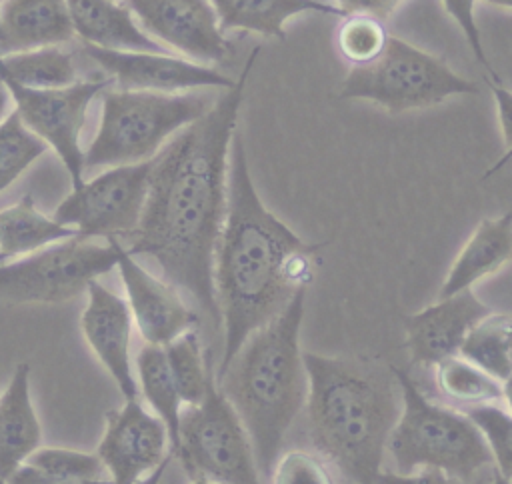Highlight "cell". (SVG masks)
Masks as SVG:
<instances>
[{"mask_svg":"<svg viewBox=\"0 0 512 484\" xmlns=\"http://www.w3.org/2000/svg\"><path fill=\"white\" fill-rule=\"evenodd\" d=\"M258 52L256 46L248 54L236 84L152 158L144 208L126 248L132 256L152 258L164 280L188 292L214 328L220 310L212 268L226 214L228 156Z\"/></svg>","mask_w":512,"mask_h":484,"instance_id":"obj_1","label":"cell"},{"mask_svg":"<svg viewBox=\"0 0 512 484\" xmlns=\"http://www.w3.org/2000/svg\"><path fill=\"white\" fill-rule=\"evenodd\" d=\"M322 244L304 242L260 200L242 134L236 130L228 156V194L214 248V294L224 326V368L242 342L276 318L314 276ZM218 368V370H220Z\"/></svg>","mask_w":512,"mask_h":484,"instance_id":"obj_2","label":"cell"},{"mask_svg":"<svg viewBox=\"0 0 512 484\" xmlns=\"http://www.w3.org/2000/svg\"><path fill=\"white\" fill-rule=\"evenodd\" d=\"M308 430L316 450L356 484H374L400 414L398 382L380 364L302 354Z\"/></svg>","mask_w":512,"mask_h":484,"instance_id":"obj_3","label":"cell"},{"mask_svg":"<svg viewBox=\"0 0 512 484\" xmlns=\"http://www.w3.org/2000/svg\"><path fill=\"white\" fill-rule=\"evenodd\" d=\"M306 288L268 324L254 330L224 368L216 388L240 418L260 478L268 480L284 438L306 402V370L300 350Z\"/></svg>","mask_w":512,"mask_h":484,"instance_id":"obj_4","label":"cell"},{"mask_svg":"<svg viewBox=\"0 0 512 484\" xmlns=\"http://www.w3.org/2000/svg\"><path fill=\"white\" fill-rule=\"evenodd\" d=\"M402 406L386 450L400 474L436 468L464 482L494 464L478 428L464 416L428 400L404 370L392 368Z\"/></svg>","mask_w":512,"mask_h":484,"instance_id":"obj_5","label":"cell"},{"mask_svg":"<svg viewBox=\"0 0 512 484\" xmlns=\"http://www.w3.org/2000/svg\"><path fill=\"white\" fill-rule=\"evenodd\" d=\"M208 108L210 100L192 92L104 90L100 126L84 152V168L152 160L170 136Z\"/></svg>","mask_w":512,"mask_h":484,"instance_id":"obj_6","label":"cell"},{"mask_svg":"<svg viewBox=\"0 0 512 484\" xmlns=\"http://www.w3.org/2000/svg\"><path fill=\"white\" fill-rule=\"evenodd\" d=\"M478 92L476 82L454 72L438 56L388 34L382 52L372 62L350 68L336 96L368 100L390 114H404Z\"/></svg>","mask_w":512,"mask_h":484,"instance_id":"obj_7","label":"cell"},{"mask_svg":"<svg viewBox=\"0 0 512 484\" xmlns=\"http://www.w3.org/2000/svg\"><path fill=\"white\" fill-rule=\"evenodd\" d=\"M174 456L180 458L190 480L262 484L250 438L214 378L198 404L180 408Z\"/></svg>","mask_w":512,"mask_h":484,"instance_id":"obj_8","label":"cell"},{"mask_svg":"<svg viewBox=\"0 0 512 484\" xmlns=\"http://www.w3.org/2000/svg\"><path fill=\"white\" fill-rule=\"evenodd\" d=\"M118 240L98 244L72 236L48 244L24 258L0 264V300L10 304H60L82 292L102 274L116 268Z\"/></svg>","mask_w":512,"mask_h":484,"instance_id":"obj_9","label":"cell"},{"mask_svg":"<svg viewBox=\"0 0 512 484\" xmlns=\"http://www.w3.org/2000/svg\"><path fill=\"white\" fill-rule=\"evenodd\" d=\"M152 160L110 166L58 204L54 220L76 230L80 238H128L140 220Z\"/></svg>","mask_w":512,"mask_h":484,"instance_id":"obj_10","label":"cell"},{"mask_svg":"<svg viewBox=\"0 0 512 484\" xmlns=\"http://www.w3.org/2000/svg\"><path fill=\"white\" fill-rule=\"evenodd\" d=\"M0 82L6 86L16 104L22 124L38 136L62 160L70 174L72 188L82 184L84 152L80 148V132L86 122L90 102L102 94L112 82L108 78L74 82L64 88H26L14 82L0 66Z\"/></svg>","mask_w":512,"mask_h":484,"instance_id":"obj_11","label":"cell"},{"mask_svg":"<svg viewBox=\"0 0 512 484\" xmlns=\"http://www.w3.org/2000/svg\"><path fill=\"white\" fill-rule=\"evenodd\" d=\"M126 4L146 34L198 64L224 62L232 54L210 0H126Z\"/></svg>","mask_w":512,"mask_h":484,"instance_id":"obj_12","label":"cell"},{"mask_svg":"<svg viewBox=\"0 0 512 484\" xmlns=\"http://www.w3.org/2000/svg\"><path fill=\"white\" fill-rule=\"evenodd\" d=\"M166 450H170V442L164 422L136 398L106 414L96 456L112 484H136L170 456Z\"/></svg>","mask_w":512,"mask_h":484,"instance_id":"obj_13","label":"cell"},{"mask_svg":"<svg viewBox=\"0 0 512 484\" xmlns=\"http://www.w3.org/2000/svg\"><path fill=\"white\" fill-rule=\"evenodd\" d=\"M84 54L94 60L120 90L174 94L192 88L226 90L236 84V78H230L212 66L176 58L166 52L108 50L86 44Z\"/></svg>","mask_w":512,"mask_h":484,"instance_id":"obj_14","label":"cell"},{"mask_svg":"<svg viewBox=\"0 0 512 484\" xmlns=\"http://www.w3.org/2000/svg\"><path fill=\"white\" fill-rule=\"evenodd\" d=\"M116 252V268L120 270L128 296L126 304L130 308L132 322L138 326L146 344L166 346L182 332L196 328L198 314L188 308L176 286L142 268L134 256L126 252L120 240Z\"/></svg>","mask_w":512,"mask_h":484,"instance_id":"obj_15","label":"cell"},{"mask_svg":"<svg viewBox=\"0 0 512 484\" xmlns=\"http://www.w3.org/2000/svg\"><path fill=\"white\" fill-rule=\"evenodd\" d=\"M88 304L82 312V334L108 370L124 400L138 398V384L130 366V338H132V314L124 298L108 290L98 280H92L86 288Z\"/></svg>","mask_w":512,"mask_h":484,"instance_id":"obj_16","label":"cell"},{"mask_svg":"<svg viewBox=\"0 0 512 484\" xmlns=\"http://www.w3.org/2000/svg\"><path fill=\"white\" fill-rule=\"evenodd\" d=\"M492 310L470 290H462L406 318V346L414 364L434 366L458 354L468 330Z\"/></svg>","mask_w":512,"mask_h":484,"instance_id":"obj_17","label":"cell"},{"mask_svg":"<svg viewBox=\"0 0 512 484\" xmlns=\"http://www.w3.org/2000/svg\"><path fill=\"white\" fill-rule=\"evenodd\" d=\"M74 36L64 0H4L0 4V54L58 46Z\"/></svg>","mask_w":512,"mask_h":484,"instance_id":"obj_18","label":"cell"},{"mask_svg":"<svg viewBox=\"0 0 512 484\" xmlns=\"http://www.w3.org/2000/svg\"><path fill=\"white\" fill-rule=\"evenodd\" d=\"M42 428L30 398V366L16 364L0 394V484L40 448Z\"/></svg>","mask_w":512,"mask_h":484,"instance_id":"obj_19","label":"cell"},{"mask_svg":"<svg viewBox=\"0 0 512 484\" xmlns=\"http://www.w3.org/2000/svg\"><path fill=\"white\" fill-rule=\"evenodd\" d=\"M512 252V214L506 212L498 218L482 220L462 250L458 252L444 284L440 286L438 300L470 290L476 282L500 272Z\"/></svg>","mask_w":512,"mask_h":484,"instance_id":"obj_20","label":"cell"},{"mask_svg":"<svg viewBox=\"0 0 512 484\" xmlns=\"http://www.w3.org/2000/svg\"><path fill=\"white\" fill-rule=\"evenodd\" d=\"M74 34L86 44L108 50L164 52V48L136 24L132 12L114 0H64Z\"/></svg>","mask_w":512,"mask_h":484,"instance_id":"obj_21","label":"cell"},{"mask_svg":"<svg viewBox=\"0 0 512 484\" xmlns=\"http://www.w3.org/2000/svg\"><path fill=\"white\" fill-rule=\"evenodd\" d=\"M218 24L224 30H242L272 40H286V20L296 14H346L330 2L322 0H210Z\"/></svg>","mask_w":512,"mask_h":484,"instance_id":"obj_22","label":"cell"},{"mask_svg":"<svg viewBox=\"0 0 512 484\" xmlns=\"http://www.w3.org/2000/svg\"><path fill=\"white\" fill-rule=\"evenodd\" d=\"M72 236H78L76 230L44 216L30 194L0 210V260L26 256Z\"/></svg>","mask_w":512,"mask_h":484,"instance_id":"obj_23","label":"cell"},{"mask_svg":"<svg viewBox=\"0 0 512 484\" xmlns=\"http://www.w3.org/2000/svg\"><path fill=\"white\" fill-rule=\"evenodd\" d=\"M136 370L146 402L152 406L154 414L164 422L168 430L170 456H174L178 448V420L182 402L176 392L164 348L154 344L142 346L136 356Z\"/></svg>","mask_w":512,"mask_h":484,"instance_id":"obj_24","label":"cell"},{"mask_svg":"<svg viewBox=\"0 0 512 484\" xmlns=\"http://www.w3.org/2000/svg\"><path fill=\"white\" fill-rule=\"evenodd\" d=\"M510 328L512 320L508 314H486L468 330L458 348V356L472 362L498 382L508 384L512 372Z\"/></svg>","mask_w":512,"mask_h":484,"instance_id":"obj_25","label":"cell"},{"mask_svg":"<svg viewBox=\"0 0 512 484\" xmlns=\"http://www.w3.org/2000/svg\"><path fill=\"white\" fill-rule=\"evenodd\" d=\"M0 66L14 82L26 88L50 90L76 82V66L72 56L58 46L0 56Z\"/></svg>","mask_w":512,"mask_h":484,"instance_id":"obj_26","label":"cell"},{"mask_svg":"<svg viewBox=\"0 0 512 484\" xmlns=\"http://www.w3.org/2000/svg\"><path fill=\"white\" fill-rule=\"evenodd\" d=\"M434 380L438 390L458 404L476 406L506 398V384L458 354L434 364Z\"/></svg>","mask_w":512,"mask_h":484,"instance_id":"obj_27","label":"cell"},{"mask_svg":"<svg viewBox=\"0 0 512 484\" xmlns=\"http://www.w3.org/2000/svg\"><path fill=\"white\" fill-rule=\"evenodd\" d=\"M164 348L170 374L174 378L176 392L184 406L198 404L214 378L210 372V362H206L202 344L198 340L196 328H190L168 342Z\"/></svg>","mask_w":512,"mask_h":484,"instance_id":"obj_28","label":"cell"},{"mask_svg":"<svg viewBox=\"0 0 512 484\" xmlns=\"http://www.w3.org/2000/svg\"><path fill=\"white\" fill-rule=\"evenodd\" d=\"M46 144L34 136L16 112L0 122V192L20 178L42 154Z\"/></svg>","mask_w":512,"mask_h":484,"instance_id":"obj_29","label":"cell"},{"mask_svg":"<svg viewBox=\"0 0 512 484\" xmlns=\"http://www.w3.org/2000/svg\"><path fill=\"white\" fill-rule=\"evenodd\" d=\"M388 32L384 22L370 14H348L336 32V46L352 66L372 62L384 48Z\"/></svg>","mask_w":512,"mask_h":484,"instance_id":"obj_30","label":"cell"},{"mask_svg":"<svg viewBox=\"0 0 512 484\" xmlns=\"http://www.w3.org/2000/svg\"><path fill=\"white\" fill-rule=\"evenodd\" d=\"M464 416L478 428L486 446L490 448L496 470L510 478L512 476V418L506 408L496 402L468 406Z\"/></svg>","mask_w":512,"mask_h":484,"instance_id":"obj_31","label":"cell"},{"mask_svg":"<svg viewBox=\"0 0 512 484\" xmlns=\"http://www.w3.org/2000/svg\"><path fill=\"white\" fill-rule=\"evenodd\" d=\"M26 464L50 476L74 482L102 480L104 474V466L96 454H86L70 448H36L28 456Z\"/></svg>","mask_w":512,"mask_h":484,"instance_id":"obj_32","label":"cell"},{"mask_svg":"<svg viewBox=\"0 0 512 484\" xmlns=\"http://www.w3.org/2000/svg\"><path fill=\"white\" fill-rule=\"evenodd\" d=\"M270 484H334L328 466L314 454L304 450H290L272 466Z\"/></svg>","mask_w":512,"mask_h":484,"instance_id":"obj_33","label":"cell"},{"mask_svg":"<svg viewBox=\"0 0 512 484\" xmlns=\"http://www.w3.org/2000/svg\"><path fill=\"white\" fill-rule=\"evenodd\" d=\"M446 12L454 18V22L460 26L462 34L466 36L472 54L476 56L478 64H482V68L490 74V80H498L500 76L492 70L484 46H482V36H480V28L476 22V0H442Z\"/></svg>","mask_w":512,"mask_h":484,"instance_id":"obj_34","label":"cell"},{"mask_svg":"<svg viewBox=\"0 0 512 484\" xmlns=\"http://www.w3.org/2000/svg\"><path fill=\"white\" fill-rule=\"evenodd\" d=\"M374 484H470L460 478H454L436 468H420L418 472H380Z\"/></svg>","mask_w":512,"mask_h":484,"instance_id":"obj_35","label":"cell"},{"mask_svg":"<svg viewBox=\"0 0 512 484\" xmlns=\"http://www.w3.org/2000/svg\"><path fill=\"white\" fill-rule=\"evenodd\" d=\"M492 96H494V104H496V112H498V124H500V134H502V142L506 148V154L512 148V94L510 90L502 84V80H486Z\"/></svg>","mask_w":512,"mask_h":484,"instance_id":"obj_36","label":"cell"},{"mask_svg":"<svg viewBox=\"0 0 512 484\" xmlns=\"http://www.w3.org/2000/svg\"><path fill=\"white\" fill-rule=\"evenodd\" d=\"M404 0H336V6L348 14H370L386 22Z\"/></svg>","mask_w":512,"mask_h":484,"instance_id":"obj_37","label":"cell"},{"mask_svg":"<svg viewBox=\"0 0 512 484\" xmlns=\"http://www.w3.org/2000/svg\"><path fill=\"white\" fill-rule=\"evenodd\" d=\"M4 484H112L110 480H92V482H74V480H62L56 476H50L30 464L18 466Z\"/></svg>","mask_w":512,"mask_h":484,"instance_id":"obj_38","label":"cell"},{"mask_svg":"<svg viewBox=\"0 0 512 484\" xmlns=\"http://www.w3.org/2000/svg\"><path fill=\"white\" fill-rule=\"evenodd\" d=\"M170 458L172 456H168L160 466H156L150 474H146L144 478H140L136 484H160V480H162V474H164V470H166V466H168V462H170Z\"/></svg>","mask_w":512,"mask_h":484,"instance_id":"obj_39","label":"cell"},{"mask_svg":"<svg viewBox=\"0 0 512 484\" xmlns=\"http://www.w3.org/2000/svg\"><path fill=\"white\" fill-rule=\"evenodd\" d=\"M8 104H10V94L6 86L0 82V122L8 116Z\"/></svg>","mask_w":512,"mask_h":484,"instance_id":"obj_40","label":"cell"},{"mask_svg":"<svg viewBox=\"0 0 512 484\" xmlns=\"http://www.w3.org/2000/svg\"><path fill=\"white\" fill-rule=\"evenodd\" d=\"M484 2H488L492 6H498V8H504V10H510V6H512V0H484Z\"/></svg>","mask_w":512,"mask_h":484,"instance_id":"obj_41","label":"cell"},{"mask_svg":"<svg viewBox=\"0 0 512 484\" xmlns=\"http://www.w3.org/2000/svg\"><path fill=\"white\" fill-rule=\"evenodd\" d=\"M492 484H510V478L502 476L498 470H494V476H492Z\"/></svg>","mask_w":512,"mask_h":484,"instance_id":"obj_42","label":"cell"},{"mask_svg":"<svg viewBox=\"0 0 512 484\" xmlns=\"http://www.w3.org/2000/svg\"><path fill=\"white\" fill-rule=\"evenodd\" d=\"M190 484H218V482H212V480H192Z\"/></svg>","mask_w":512,"mask_h":484,"instance_id":"obj_43","label":"cell"},{"mask_svg":"<svg viewBox=\"0 0 512 484\" xmlns=\"http://www.w3.org/2000/svg\"><path fill=\"white\" fill-rule=\"evenodd\" d=\"M114 2H116V0H114Z\"/></svg>","mask_w":512,"mask_h":484,"instance_id":"obj_44","label":"cell"}]
</instances>
